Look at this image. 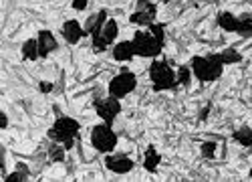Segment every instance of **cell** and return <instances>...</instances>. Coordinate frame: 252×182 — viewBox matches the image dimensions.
<instances>
[{
	"label": "cell",
	"instance_id": "obj_16",
	"mask_svg": "<svg viewBox=\"0 0 252 182\" xmlns=\"http://www.w3.org/2000/svg\"><path fill=\"white\" fill-rule=\"evenodd\" d=\"M236 33L242 36H252V14L238 16V31Z\"/></svg>",
	"mask_w": 252,
	"mask_h": 182
},
{
	"label": "cell",
	"instance_id": "obj_15",
	"mask_svg": "<svg viewBox=\"0 0 252 182\" xmlns=\"http://www.w3.org/2000/svg\"><path fill=\"white\" fill-rule=\"evenodd\" d=\"M158 164H159V154L156 152V148H154V146H150L148 150H145V162H143V166H145V170L156 172Z\"/></svg>",
	"mask_w": 252,
	"mask_h": 182
},
{
	"label": "cell",
	"instance_id": "obj_3",
	"mask_svg": "<svg viewBox=\"0 0 252 182\" xmlns=\"http://www.w3.org/2000/svg\"><path fill=\"white\" fill-rule=\"evenodd\" d=\"M131 43H133L135 55L139 57H156L161 53V47H163L161 40H158L150 31H137Z\"/></svg>",
	"mask_w": 252,
	"mask_h": 182
},
{
	"label": "cell",
	"instance_id": "obj_21",
	"mask_svg": "<svg viewBox=\"0 0 252 182\" xmlns=\"http://www.w3.org/2000/svg\"><path fill=\"white\" fill-rule=\"evenodd\" d=\"M220 59L224 65H230V63H238V61H242V55L236 53L234 49H226L224 53H220Z\"/></svg>",
	"mask_w": 252,
	"mask_h": 182
},
{
	"label": "cell",
	"instance_id": "obj_17",
	"mask_svg": "<svg viewBox=\"0 0 252 182\" xmlns=\"http://www.w3.org/2000/svg\"><path fill=\"white\" fill-rule=\"evenodd\" d=\"M23 57L29 59V61H34L36 57H40V53H38V40H34V38L27 40V43L23 45Z\"/></svg>",
	"mask_w": 252,
	"mask_h": 182
},
{
	"label": "cell",
	"instance_id": "obj_6",
	"mask_svg": "<svg viewBox=\"0 0 252 182\" xmlns=\"http://www.w3.org/2000/svg\"><path fill=\"white\" fill-rule=\"evenodd\" d=\"M135 85H137L135 75L129 73V71H123L121 75L113 77V81L109 83V93L119 99V97H125L127 93H131L135 89Z\"/></svg>",
	"mask_w": 252,
	"mask_h": 182
},
{
	"label": "cell",
	"instance_id": "obj_19",
	"mask_svg": "<svg viewBox=\"0 0 252 182\" xmlns=\"http://www.w3.org/2000/svg\"><path fill=\"white\" fill-rule=\"evenodd\" d=\"M117 31H119V27H117V23H115V20H107V23H105V27L101 29L103 36L107 38V43H113V40H115V36H117Z\"/></svg>",
	"mask_w": 252,
	"mask_h": 182
},
{
	"label": "cell",
	"instance_id": "obj_10",
	"mask_svg": "<svg viewBox=\"0 0 252 182\" xmlns=\"http://www.w3.org/2000/svg\"><path fill=\"white\" fill-rule=\"evenodd\" d=\"M83 35H85V31L81 29V25L77 23V20H67V23L63 25V36H65V40L71 45H75Z\"/></svg>",
	"mask_w": 252,
	"mask_h": 182
},
{
	"label": "cell",
	"instance_id": "obj_1",
	"mask_svg": "<svg viewBox=\"0 0 252 182\" xmlns=\"http://www.w3.org/2000/svg\"><path fill=\"white\" fill-rule=\"evenodd\" d=\"M190 67L200 81H214L222 75L224 63L220 55H208V57H194Z\"/></svg>",
	"mask_w": 252,
	"mask_h": 182
},
{
	"label": "cell",
	"instance_id": "obj_23",
	"mask_svg": "<svg viewBox=\"0 0 252 182\" xmlns=\"http://www.w3.org/2000/svg\"><path fill=\"white\" fill-rule=\"evenodd\" d=\"M178 81L182 85H190V67H180L178 69Z\"/></svg>",
	"mask_w": 252,
	"mask_h": 182
},
{
	"label": "cell",
	"instance_id": "obj_22",
	"mask_svg": "<svg viewBox=\"0 0 252 182\" xmlns=\"http://www.w3.org/2000/svg\"><path fill=\"white\" fill-rule=\"evenodd\" d=\"M107 45H109V43H107V38L103 36V33H101V31L93 35V49H95L97 53H103L105 49H107Z\"/></svg>",
	"mask_w": 252,
	"mask_h": 182
},
{
	"label": "cell",
	"instance_id": "obj_29",
	"mask_svg": "<svg viewBox=\"0 0 252 182\" xmlns=\"http://www.w3.org/2000/svg\"><path fill=\"white\" fill-rule=\"evenodd\" d=\"M53 89V85L51 83H40V91H43V93H49Z\"/></svg>",
	"mask_w": 252,
	"mask_h": 182
},
{
	"label": "cell",
	"instance_id": "obj_11",
	"mask_svg": "<svg viewBox=\"0 0 252 182\" xmlns=\"http://www.w3.org/2000/svg\"><path fill=\"white\" fill-rule=\"evenodd\" d=\"M57 49V40L49 31H40L38 33V53L40 57H47L49 53H53Z\"/></svg>",
	"mask_w": 252,
	"mask_h": 182
},
{
	"label": "cell",
	"instance_id": "obj_2",
	"mask_svg": "<svg viewBox=\"0 0 252 182\" xmlns=\"http://www.w3.org/2000/svg\"><path fill=\"white\" fill-rule=\"evenodd\" d=\"M79 132V124L73 119V117H59L55 121V126L51 128L49 136L55 140V142H61V144H65V148H71L73 144V138L77 136Z\"/></svg>",
	"mask_w": 252,
	"mask_h": 182
},
{
	"label": "cell",
	"instance_id": "obj_8",
	"mask_svg": "<svg viewBox=\"0 0 252 182\" xmlns=\"http://www.w3.org/2000/svg\"><path fill=\"white\" fill-rule=\"evenodd\" d=\"M156 18V4H152L150 0H137V10L129 16L131 23L135 25H154Z\"/></svg>",
	"mask_w": 252,
	"mask_h": 182
},
{
	"label": "cell",
	"instance_id": "obj_30",
	"mask_svg": "<svg viewBox=\"0 0 252 182\" xmlns=\"http://www.w3.org/2000/svg\"><path fill=\"white\" fill-rule=\"evenodd\" d=\"M250 178H252V170H250Z\"/></svg>",
	"mask_w": 252,
	"mask_h": 182
},
{
	"label": "cell",
	"instance_id": "obj_24",
	"mask_svg": "<svg viewBox=\"0 0 252 182\" xmlns=\"http://www.w3.org/2000/svg\"><path fill=\"white\" fill-rule=\"evenodd\" d=\"M202 154L206 158H214V154H216V144L214 142H204L202 144Z\"/></svg>",
	"mask_w": 252,
	"mask_h": 182
},
{
	"label": "cell",
	"instance_id": "obj_28",
	"mask_svg": "<svg viewBox=\"0 0 252 182\" xmlns=\"http://www.w3.org/2000/svg\"><path fill=\"white\" fill-rule=\"evenodd\" d=\"M0 124H2V130L8 126V117H6V113H0Z\"/></svg>",
	"mask_w": 252,
	"mask_h": 182
},
{
	"label": "cell",
	"instance_id": "obj_4",
	"mask_svg": "<svg viewBox=\"0 0 252 182\" xmlns=\"http://www.w3.org/2000/svg\"><path fill=\"white\" fill-rule=\"evenodd\" d=\"M150 75H152V81H154V89L156 91H163V89H172L176 87V75L172 71V67L163 63V61H156L152 63V69H150Z\"/></svg>",
	"mask_w": 252,
	"mask_h": 182
},
{
	"label": "cell",
	"instance_id": "obj_25",
	"mask_svg": "<svg viewBox=\"0 0 252 182\" xmlns=\"http://www.w3.org/2000/svg\"><path fill=\"white\" fill-rule=\"evenodd\" d=\"M63 148H65V146H63ZM63 148L57 146V144L51 146V160H53V162H61L63 158H65V152H63Z\"/></svg>",
	"mask_w": 252,
	"mask_h": 182
},
{
	"label": "cell",
	"instance_id": "obj_18",
	"mask_svg": "<svg viewBox=\"0 0 252 182\" xmlns=\"http://www.w3.org/2000/svg\"><path fill=\"white\" fill-rule=\"evenodd\" d=\"M234 140L238 142V144L250 148L252 146V130L250 128H242V130H236L234 132Z\"/></svg>",
	"mask_w": 252,
	"mask_h": 182
},
{
	"label": "cell",
	"instance_id": "obj_20",
	"mask_svg": "<svg viewBox=\"0 0 252 182\" xmlns=\"http://www.w3.org/2000/svg\"><path fill=\"white\" fill-rule=\"evenodd\" d=\"M27 178H29V168H27L25 164H18V170L12 172V174H8L4 180H6V182H23V180H27Z\"/></svg>",
	"mask_w": 252,
	"mask_h": 182
},
{
	"label": "cell",
	"instance_id": "obj_7",
	"mask_svg": "<svg viewBox=\"0 0 252 182\" xmlns=\"http://www.w3.org/2000/svg\"><path fill=\"white\" fill-rule=\"evenodd\" d=\"M95 109H97V115L105 121V124H113V119L117 117V113L121 111V104L117 97H107V99H95Z\"/></svg>",
	"mask_w": 252,
	"mask_h": 182
},
{
	"label": "cell",
	"instance_id": "obj_14",
	"mask_svg": "<svg viewBox=\"0 0 252 182\" xmlns=\"http://www.w3.org/2000/svg\"><path fill=\"white\" fill-rule=\"evenodd\" d=\"M218 25H220L224 31L236 33V31H238V16H234L232 12H220V14H218Z\"/></svg>",
	"mask_w": 252,
	"mask_h": 182
},
{
	"label": "cell",
	"instance_id": "obj_9",
	"mask_svg": "<svg viewBox=\"0 0 252 182\" xmlns=\"http://www.w3.org/2000/svg\"><path fill=\"white\" fill-rule=\"evenodd\" d=\"M105 166H107L111 172H115V174H125V172H129L133 168V162L125 154H115V156H107Z\"/></svg>",
	"mask_w": 252,
	"mask_h": 182
},
{
	"label": "cell",
	"instance_id": "obj_13",
	"mask_svg": "<svg viewBox=\"0 0 252 182\" xmlns=\"http://www.w3.org/2000/svg\"><path fill=\"white\" fill-rule=\"evenodd\" d=\"M133 55H135V49H133V43H129V40L117 43L115 49H113V57H115L117 61H129Z\"/></svg>",
	"mask_w": 252,
	"mask_h": 182
},
{
	"label": "cell",
	"instance_id": "obj_12",
	"mask_svg": "<svg viewBox=\"0 0 252 182\" xmlns=\"http://www.w3.org/2000/svg\"><path fill=\"white\" fill-rule=\"evenodd\" d=\"M105 23H107V12L101 10V12L93 14L87 20V25H85V29H83V31H85V35H95V33H99L105 27Z\"/></svg>",
	"mask_w": 252,
	"mask_h": 182
},
{
	"label": "cell",
	"instance_id": "obj_26",
	"mask_svg": "<svg viewBox=\"0 0 252 182\" xmlns=\"http://www.w3.org/2000/svg\"><path fill=\"white\" fill-rule=\"evenodd\" d=\"M150 33H152L158 40H161V43H163V27H161V25H150Z\"/></svg>",
	"mask_w": 252,
	"mask_h": 182
},
{
	"label": "cell",
	"instance_id": "obj_5",
	"mask_svg": "<svg viewBox=\"0 0 252 182\" xmlns=\"http://www.w3.org/2000/svg\"><path fill=\"white\" fill-rule=\"evenodd\" d=\"M91 144L95 150L99 152H111L117 146V136L115 132L109 128V124H103V126H95L93 134H91Z\"/></svg>",
	"mask_w": 252,
	"mask_h": 182
},
{
	"label": "cell",
	"instance_id": "obj_27",
	"mask_svg": "<svg viewBox=\"0 0 252 182\" xmlns=\"http://www.w3.org/2000/svg\"><path fill=\"white\" fill-rule=\"evenodd\" d=\"M73 8L75 10H85L87 8V0H73Z\"/></svg>",
	"mask_w": 252,
	"mask_h": 182
}]
</instances>
